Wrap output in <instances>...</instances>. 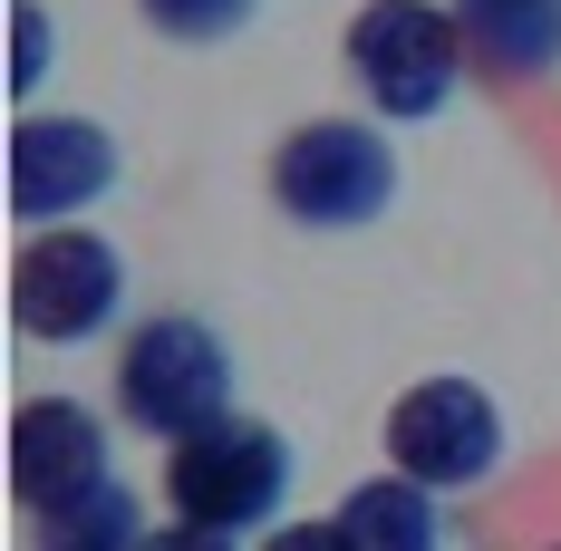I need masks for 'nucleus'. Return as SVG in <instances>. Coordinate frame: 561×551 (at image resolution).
<instances>
[{"label": "nucleus", "mask_w": 561, "mask_h": 551, "mask_svg": "<svg viewBox=\"0 0 561 551\" xmlns=\"http://www.w3.org/2000/svg\"><path fill=\"white\" fill-rule=\"evenodd\" d=\"M272 204L300 232H358L397 204V146L358 116H310L272 156Z\"/></svg>", "instance_id": "1"}, {"label": "nucleus", "mask_w": 561, "mask_h": 551, "mask_svg": "<svg viewBox=\"0 0 561 551\" xmlns=\"http://www.w3.org/2000/svg\"><path fill=\"white\" fill-rule=\"evenodd\" d=\"M290 494V445L280 426L262 416H214V426H194V436H174L165 455V503L184 523H204V532H262Z\"/></svg>", "instance_id": "2"}, {"label": "nucleus", "mask_w": 561, "mask_h": 551, "mask_svg": "<svg viewBox=\"0 0 561 551\" xmlns=\"http://www.w3.org/2000/svg\"><path fill=\"white\" fill-rule=\"evenodd\" d=\"M339 49H348V78L368 88V107L397 116V126H416V116H436L455 97L465 30H455V10H436V0H368Z\"/></svg>", "instance_id": "3"}, {"label": "nucleus", "mask_w": 561, "mask_h": 551, "mask_svg": "<svg viewBox=\"0 0 561 551\" xmlns=\"http://www.w3.org/2000/svg\"><path fill=\"white\" fill-rule=\"evenodd\" d=\"M116 300H126V262H116L107 232H88V222L30 232L20 262H10V320H20V338L78 348V338H98L116 320Z\"/></svg>", "instance_id": "4"}, {"label": "nucleus", "mask_w": 561, "mask_h": 551, "mask_svg": "<svg viewBox=\"0 0 561 551\" xmlns=\"http://www.w3.org/2000/svg\"><path fill=\"white\" fill-rule=\"evenodd\" d=\"M116 406L146 426V436H194V426H214L232 416V348L224 330H204V320H146V330L126 338V358H116Z\"/></svg>", "instance_id": "5"}, {"label": "nucleus", "mask_w": 561, "mask_h": 551, "mask_svg": "<svg viewBox=\"0 0 561 551\" xmlns=\"http://www.w3.org/2000/svg\"><path fill=\"white\" fill-rule=\"evenodd\" d=\"M388 464L416 474L426 494H465L504 464V406L474 378H426L388 406Z\"/></svg>", "instance_id": "6"}, {"label": "nucleus", "mask_w": 561, "mask_h": 551, "mask_svg": "<svg viewBox=\"0 0 561 551\" xmlns=\"http://www.w3.org/2000/svg\"><path fill=\"white\" fill-rule=\"evenodd\" d=\"M116 184V136L98 116H20L10 126V214L78 222Z\"/></svg>", "instance_id": "7"}, {"label": "nucleus", "mask_w": 561, "mask_h": 551, "mask_svg": "<svg viewBox=\"0 0 561 551\" xmlns=\"http://www.w3.org/2000/svg\"><path fill=\"white\" fill-rule=\"evenodd\" d=\"M98 484H107V426L78 397H20V416H10V494L30 513H58V503L98 494Z\"/></svg>", "instance_id": "8"}, {"label": "nucleus", "mask_w": 561, "mask_h": 551, "mask_svg": "<svg viewBox=\"0 0 561 551\" xmlns=\"http://www.w3.org/2000/svg\"><path fill=\"white\" fill-rule=\"evenodd\" d=\"M465 58H484L494 78H552L561 68V0H455Z\"/></svg>", "instance_id": "9"}, {"label": "nucleus", "mask_w": 561, "mask_h": 551, "mask_svg": "<svg viewBox=\"0 0 561 551\" xmlns=\"http://www.w3.org/2000/svg\"><path fill=\"white\" fill-rule=\"evenodd\" d=\"M339 532H348V551H446V513H436V494H426L416 474L388 464V474L348 484Z\"/></svg>", "instance_id": "10"}, {"label": "nucleus", "mask_w": 561, "mask_h": 551, "mask_svg": "<svg viewBox=\"0 0 561 551\" xmlns=\"http://www.w3.org/2000/svg\"><path fill=\"white\" fill-rule=\"evenodd\" d=\"M146 542V503L126 494V484H98V494L58 503V513H39V551H136Z\"/></svg>", "instance_id": "11"}, {"label": "nucleus", "mask_w": 561, "mask_h": 551, "mask_svg": "<svg viewBox=\"0 0 561 551\" xmlns=\"http://www.w3.org/2000/svg\"><path fill=\"white\" fill-rule=\"evenodd\" d=\"M146 10V30H165L184 49H204V39H232L242 20H252V0H136Z\"/></svg>", "instance_id": "12"}, {"label": "nucleus", "mask_w": 561, "mask_h": 551, "mask_svg": "<svg viewBox=\"0 0 561 551\" xmlns=\"http://www.w3.org/2000/svg\"><path fill=\"white\" fill-rule=\"evenodd\" d=\"M39 78H49V10L39 0H10V88L30 97Z\"/></svg>", "instance_id": "13"}, {"label": "nucleus", "mask_w": 561, "mask_h": 551, "mask_svg": "<svg viewBox=\"0 0 561 551\" xmlns=\"http://www.w3.org/2000/svg\"><path fill=\"white\" fill-rule=\"evenodd\" d=\"M262 551H348V532H339V513L330 523H280V532H262Z\"/></svg>", "instance_id": "14"}, {"label": "nucleus", "mask_w": 561, "mask_h": 551, "mask_svg": "<svg viewBox=\"0 0 561 551\" xmlns=\"http://www.w3.org/2000/svg\"><path fill=\"white\" fill-rule=\"evenodd\" d=\"M136 551H232V532H204V523H165V532H146Z\"/></svg>", "instance_id": "15"}, {"label": "nucleus", "mask_w": 561, "mask_h": 551, "mask_svg": "<svg viewBox=\"0 0 561 551\" xmlns=\"http://www.w3.org/2000/svg\"><path fill=\"white\" fill-rule=\"evenodd\" d=\"M552 551H561V542H552Z\"/></svg>", "instance_id": "16"}]
</instances>
